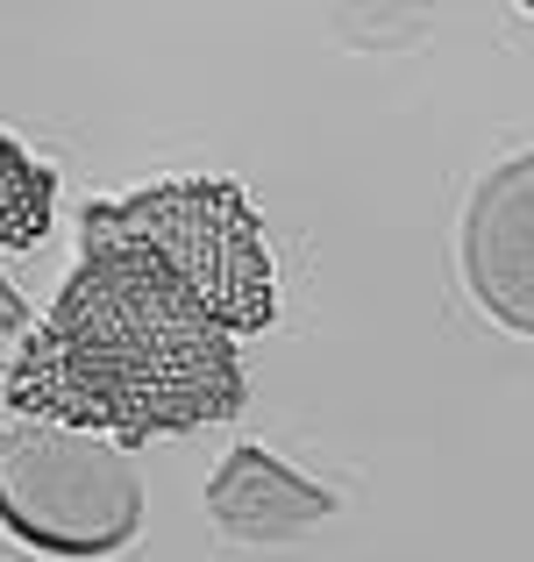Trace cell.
I'll list each match as a JSON object with an SVG mask.
<instances>
[{"instance_id": "obj_1", "label": "cell", "mask_w": 534, "mask_h": 562, "mask_svg": "<svg viewBox=\"0 0 534 562\" xmlns=\"http://www.w3.org/2000/svg\"><path fill=\"white\" fill-rule=\"evenodd\" d=\"M0 398L29 420L136 449L151 435H192L243 413L249 378L235 335H221L143 243L79 235V271L22 335Z\"/></svg>"}, {"instance_id": "obj_3", "label": "cell", "mask_w": 534, "mask_h": 562, "mask_svg": "<svg viewBox=\"0 0 534 562\" xmlns=\"http://www.w3.org/2000/svg\"><path fill=\"white\" fill-rule=\"evenodd\" d=\"M0 527L51 562H100L143 527V477L122 441L29 420L0 435Z\"/></svg>"}, {"instance_id": "obj_8", "label": "cell", "mask_w": 534, "mask_h": 562, "mask_svg": "<svg viewBox=\"0 0 534 562\" xmlns=\"http://www.w3.org/2000/svg\"><path fill=\"white\" fill-rule=\"evenodd\" d=\"M0 435H8V427H0Z\"/></svg>"}, {"instance_id": "obj_4", "label": "cell", "mask_w": 534, "mask_h": 562, "mask_svg": "<svg viewBox=\"0 0 534 562\" xmlns=\"http://www.w3.org/2000/svg\"><path fill=\"white\" fill-rule=\"evenodd\" d=\"M464 278L513 335H534V150L492 165L464 206Z\"/></svg>"}, {"instance_id": "obj_7", "label": "cell", "mask_w": 534, "mask_h": 562, "mask_svg": "<svg viewBox=\"0 0 534 562\" xmlns=\"http://www.w3.org/2000/svg\"><path fill=\"white\" fill-rule=\"evenodd\" d=\"M8 335H29V306H22V292L0 278V342H8Z\"/></svg>"}, {"instance_id": "obj_6", "label": "cell", "mask_w": 534, "mask_h": 562, "mask_svg": "<svg viewBox=\"0 0 534 562\" xmlns=\"http://www.w3.org/2000/svg\"><path fill=\"white\" fill-rule=\"evenodd\" d=\"M51 206H57V171L0 136V249L43 243L51 235Z\"/></svg>"}, {"instance_id": "obj_5", "label": "cell", "mask_w": 534, "mask_h": 562, "mask_svg": "<svg viewBox=\"0 0 534 562\" xmlns=\"http://www.w3.org/2000/svg\"><path fill=\"white\" fill-rule=\"evenodd\" d=\"M207 513L229 541L271 549V541H300L307 527L335 520V492L307 484L300 470H286L271 449H235L207 484Z\"/></svg>"}, {"instance_id": "obj_2", "label": "cell", "mask_w": 534, "mask_h": 562, "mask_svg": "<svg viewBox=\"0 0 534 562\" xmlns=\"http://www.w3.org/2000/svg\"><path fill=\"white\" fill-rule=\"evenodd\" d=\"M79 235L143 243L178 278V292H186L221 335H235V342H243V335H264L271 314H278L271 249H264L257 206L229 179H171V186L129 192V200H100V206H86Z\"/></svg>"}]
</instances>
